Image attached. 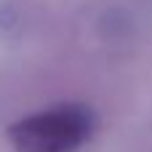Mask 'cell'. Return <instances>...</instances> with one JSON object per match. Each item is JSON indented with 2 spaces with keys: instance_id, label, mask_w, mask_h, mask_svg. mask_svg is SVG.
<instances>
[{
  "instance_id": "obj_1",
  "label": "cell",
  "mask_w": 152,
  "mask_h": 152,
  "mask_svg": "<svg viewBox=\"0 0 152 152\" xmlns=\"http://www.w3.org/2000/svg\"><path fill=\"white\" fill-rule=\"evenodd\" d=\"M86 134V120L75 110L37 115L21 126L19 147L24 152H64Z\"/></svg>"
}]
</instances>
